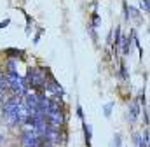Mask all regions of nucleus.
Segmentation results:
<instances>
[{"instance_id":"1","label":"nucleus","mask_w":150,"mask_h":147,"mask_svg":"<svg viewBox=\"0 0 150 147\" xmlns=\"http://www.w3.org/2000/svg\"><path fill=\"white\" fill-rule=\"evenodd\" d=\"M2 114L5 117V121L11 126H14V124H25L30 112L26 109V105L23 103V100L16 95V96H11L5 102H2Z\"/></svg>"},{"instance_id":"2","label":"nucleus","mask_w":150,"mask_h":147,"mask_svg":"<svg viewBox=\"0 0 150 147\" xmlns=\"http://www.w3.org/2000/svg\"><path fill=\"white\" fill-rule=\"evenodd\" d=\"M4 79H5V86H9V89H11L14 95L21 96V95L26 93L28 86H26L25 79H23L18 72H7L5 75H4Z\"/></svg>"},{"instance_id":"3","label":"nucleus","mask_w":150,"mask_h":147,"mask_svg":"<svg viewBox=\"0 0 150 147\" xmlns=\"http://www.w3.org/2000/svg\"><path fill=\"white\" fill-rule=\"evenodd\" d=\"M45 81H47V72H44L40 69H28L26 81H25L28 88H32V89L44 88L45 86Z\"/></svg>"},{"instance_id":"4","label":"nucleus","mask_w":150,"mask_h":147,"mask_svg":"<svg viewBox=\"0 0 150 147\" xmlns=\"http://www.w3.org/2000/svg\"><path fill=\"white\" fill-rule=\"evenodd\" d=\"M21 142L23 147H40V137L32 128H25L21 133Z\"/></svg>"},{"instance_id":"5","label":"nucleus","mask_w":150,"mask_h":147,"mask_svg":"<svg viewBox=\"0 0 150 147\" xmlns=\"http://www.w3.org/2000/svg\"><path fill=\"white\" fill-rule=\"evenodd\" d=\"M49 93H52V95H61L63 93V89H61V84L54 79V77H51V75H47V81H45V86H44Z\"/></svg>"},{"instance_id":"6","label":"nucleus","mask_w":150,"mask_h":147,"mask_svg":"<svg viewBox=\"0 0 150 147\" xmlns=\"http://www.w3.org/2000/svg\"><path fill=\"white\" fill-rule=\"evenodd\" d=\"M138 114H140V107H138V103H136V102H133V103L129 105V121H131V123H133V121H136Z\"/></svg>"},{"instance_id":"7","label":"nucleus","mask_w":150,"mask_h":147,"mask_svg":"<svg viewBox=\"0 0 150 147\" xmlns=\"http://www.w3.org/2000/svg\"><path fill=\"white\" fill-rule=\"evenodd\" d=\"M84 133H86V142H87V146H89V144H91V137H93L91 124H84Z\"/></svg>"},{"instance_id":"8","label":"nucleus","mask_w":150,"mask_h":147,"mask_svg":"<svg viewBox=\"0 0 150 147\" xmlns=\"http://www.w3.org/2000/svg\"><path fill=\"white\" fill-rule=\"evenodd\" d=\"M120 40H122V39H120V26H117V28H115V40H113V46L119 47V46H120Z\"/></svg>"},{"instance_id":"9","label":"nucleus","mask_w":150,"mask_h":147,"mask_svg":"<svg viewBox=\"0 0 150 147\" xmlns=\"http://www.w3.org/2000/svg\"><path fill=\"white\" fill-rule=\"evenodd\" d=\"M112 107H113V102H110V103H107L103 109H105V116L107 117H110V112H112Z\"/></svg>"},{"instance_id":"10","label":"nucleus","mask_w":150,"mask_h":147,"mask_svg":"<svg viewBox=\"0 0 150 147\" xmlns=\"http://www.w3.org/2000/svg\"><path fill=\"white\" fill-rule=\"evenodd\" d=\"M4 89H5V79H4V74L0 72V96L4 93Z\"/></svg>"},{"instance_id":"11","label":"nucleus","mask_w":150,"mask_h":147,"mask_svg":"<svg viewBox=\"0 0 150 147\" xmlns=\"http://www.w3.org/2000/svg\"><path fill=\"white\" fill-rule=\"evenodd\" d=\"M112 147H120V135H119V133H117V135H115V137H113Z\"/></svg>"},{"instance_id":"12","label":"nucleus","mask_w":150,"mask_h":147,"mask_svg":"<svg viewBox=\"0 0 150 147\" xmlns=\"http://www.w3.org/2000/svg\"><path fill=\"white\" fill-rule=\"evenodd\" d=\"M98 25H100V16H98V14H93V26L96 28Z\"/></svg>"},{"instance_id":"13","label":"nucleus","mask_w":150,"mask_h":147,"mask_svg":"<svg viewBox=\"0 0 150 147\" xmlns=\"http://www.w3.org/2000/svg\"><path fill=\"white\" fill-rule=\"evenodd\" d=\"M142 9L145 12H149V0H142Z\"/></svg>"},{"instance_id":"14","label":"nucleus","mask_w":150,"mask_h":147,"mask_svg":"<svg viewBox=\"0 0 150 147\" xmlns=\"http://www.w3.org/2000/svg\"><path fill=\"white\" fill-rule=\"evenodd\" d=\"M77 116H79V117H80V119H82V117H84V114H82V107H80V105H79V107H77Z\"/></svg>"},{"instance_id":"15","label":"nucleus","mask_w":150,"mask_h":147,"mask_svg":"<svg viewBox=\"0 0 150 147\" xmlns=\"http://www.w3.org/2000/svg\"><path fill=\"white\" fill-rule=\"evenodd\" d=\"M5 25H9V19H5V21H2V23H0V28H2V26H5Z\"/></svg>"},{"instance_id":"16","label":"nucleus","mask_w":150,"mask_h":147,"mask_svg":"<svg viewBox=\"0 0 150 147\" xmlns=\"http://www.w3.org/2000/svg\"><path fill=\"white\" fill-rule=\"evenodd\" d=\"M45 147H51V146H45Z\"/></svg>"}]
</instances>
